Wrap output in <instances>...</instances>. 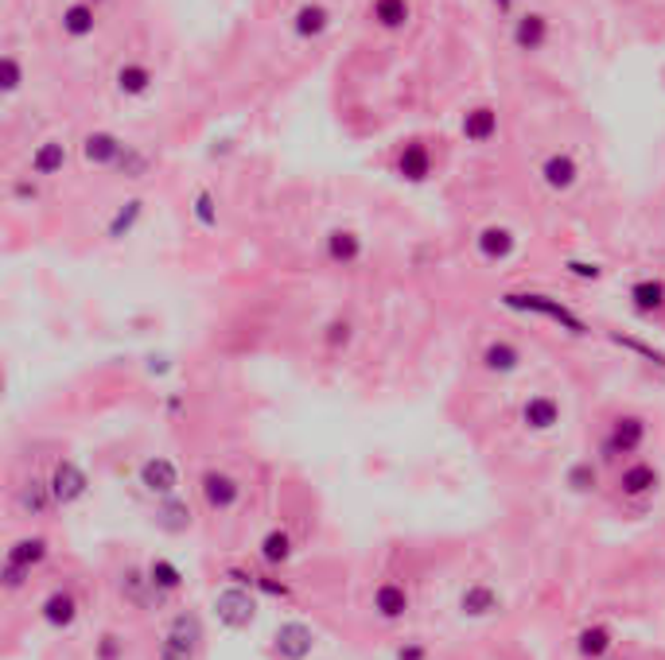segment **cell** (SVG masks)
I'll return each instance as SVG.
<instances>
[{
	"instance_id": "cell-47",
	"label": "cell",
	"mask_w": 665,
	"mask_h": 660,
	"mask_svg": "<svg viewBox=\"0 0 665 660\" xmlns=\"http://www.w3.org/2000/svg\"><path fill=\"white\" fill-rule=\"evenodd\" d=\"M494 4H498V12H510V8H513V0H494Z\"/></svg>"
},
{
	"instance_id": "cell-32",
	"label": "cell",
	"mask_w": 665,
	"mask_h": 660,
	"mask_svg": "<svg viewBox=\"0 0 665 660\" xmlns=\"http://www.w3.org/2000/svg\"><path fill=\"white\" fill-rule=\"evenodd\" d=\"M261 556H265V563H284L288 556H292V536L284 533V528H273L265 540H261Z\"/></svg>"
},
{
	"instance_id": "cell-11",
	"label": "cell",
	"mask_w": 665,
	"mask_h": 660,
	"mask_svg": "<svg viewBox=\"0 0 665 660\" xmlns=\"http://www.w3.org/2000/svg\"><path fill=\"white\" fill-rule=\"evenodd\" d=\"M459 610L467 618H490V614H498V610H502V598L490 591L486 583H475V586H467V591L459 595Z\"/></svg>"
},
{
	"instance_id": "cell-30",
	"label": "cell",
	"mask_w": 665,
	"mask_h": 660,
	"mask_svg": "<svg viewBox=\"0 0 665 660\" xmlns=\"http://www.w3.org/2000/svg\"><path fill=\"white\" fill-rule=\"evenodd\" d=\"M156 525L163 528V533H183V528L191 525V509H187L183 501H175V498H163L160 513H156Z\"/></svg>"
},
{
	"instance_id": "cell-39",
	"label": "cell",
	"mask_w": 665,
	"mask_h": 660,
	"mask_svg": "<svg viewBox=\"0 0 665 660\" xmlns=\"http://www.w3.org/2000/svg\"><path fill=\"white\" fill-rule=\"evenodd\" d=\"M615 342H618V346H626V350H634V353H642V358H650L653 365H665V353L646 346V342H634V338H623V334H615Z\"/></svg>"
},
{
	"instance_id": "cell-29",
	"label": "cell",
	"mask_w": 665,
	"mask_h": 660,
	"mask_svg": "<svg viewBox=\"0 0 665 660\" xmlns=\"http://www.w3.org/2000/svg\"><path fill=\"white\" fill-rule=\"evenodd\" d=\"M373 20L385 31H397L408 23V0H373Z\"/></svg>"
},
{
	"instance_id": "cell-26",
	"label": "cell",
	"mask_w": 665,
	"mask_h": 660,
	"mask_svg": "<svg viewBox=\"0 0 665 660\" xmlns=\"http://www.w3.org/2000/svg\"><path fill=\"white\" fill-rule=\"evenodd\" d=\"M483 365L490 373H513L521 365V350L510 346V342H490L486 353H483Z\"/></svg>"
},
{
	"instance_id": "cell-9",
	"label": "cell",
	"mask_w": 665,
	"mask_h": 660,
	"mask_svg": "<svg viewBox=\"0 0 665 660\" xmlns=\"http://www.w3.org/2000/svg\"><path fill=\"white\" fill-rule=\"evenodd\" d=\"M548 43V20L541 12H525V16L513 20V47L518 51H541Z\"/></svg>"
},
{
	"instance_id": "cell-16",
	"label": "cell",
	"mask_w": 665,
	"mask_h": 660,
	"mask_svg": "<svg viewBox=\"0 0 665 660\" xmlns=\"http://www.w3.org/2000/svg\"><path fill=\"white\" fill-rule=\"evenodd\" d=\"M327 256L335 265H354L362 256V238L354 230H331L327 233Z\"/></svg>"
},
{
	"instance_id": "cell-20",
	"label": "cell",
	"mask_w": 665,
	"mask_h": 660,
	"mask_svg": "<svg viewBox=\"0 0 665 660\" xmlns=\"http://www.w3.org/2000/svg\"><path fill=\"white\" fill-rule=\"evenodd\" d=\"M618 486H623V493H630V498L653 493V490H658V470H653L650 463H634V466H626L623 474H618Z\"/></svg>"
},
{
	"instance_id": "cell-23",
	"label": "cell",
	"mask_w": 665,
	"mask_h": 660,
	"mask_svg": "<svg viewBox=\"0 0 665 660\" xmlns=\"http://www.w3.org/2000/svg\"><path fill=\"white\" fill-rule=\"evenodd\" d=\"M630 303H634V311L642 315H653L665 308V284L661 280H638L634 288H630Z\"/></svg>"
},
{
	"instance_id": "cell-36",
	"label": "cell",
	"mask_w": 665,
	"mask_h": 660,
	"mask_svg": "<svg viewBox=\"0 0 665 660\" xmlns=\"http://www.w3.org/2000/svg\"><path fill=\"white\" fill-rule=\"evenodd\" d=\"M195 218L203 221L206 230H210V226H218V214H214V195H210V191H198V195H195Z\"/></svg>"
},
{
	"instance_id": "cell-34",
	"label": "cell",
	"mask_w": 665,
	"mask_h": 660,
	"mask_svg": "<svg viewBox=\"0 0 665 660\" xmlns=\"http://www.w3.org/2000/svg\"><path fill=\"white\" fill-rule=\"evenodd\" d=\"M160 660H195V641H187L179 633L168 630V638L160 645Z\"/></svg>"
},
{
	"instance_id": "cell-44",
	"label": "cell",
	"mask_w": 665,
	"mask_h": 660,
	"mask_svg": "<svg viewBox=\"0 0 665 660\" xmlns=\"http://www.w3.org/2000/svg\"><path fill=\"white\" fill-rule=\"evenodd\" d=\"M346 330H350L346 323H331V334H327V338H331V342H346V338H350Z\"/></svg>"
},
{
	"instance_id": "cell-18",
	"label": "cell",
	"mask_w": 665,
	"mask_h": 660,
	"mask_svg": "<svg viewBox=\"0 0 665 660\" xmlns=\"http://www.w3.org/2000/svg\"><path fill=\"white\" fill-rule=\"evenodd\" d=\"M327 28H331V12L323 4H303L296 12V20H292V31H296L300 39H315V35H323Z\"/></svg>"
},
{
	"instance_id": "cell-8",
	"label": "cell",
	"mask_w": 665,
	"mask_h": 660,
	"mask_svg": "<svg viewBox=\"0 0 665 660\" xmlns=\"http://www.w3.org/2000/svg\"><path fill=\"white\" fill-rule=\"evenodd\" d=\"M642 439H646V423H642L638 416H623V420H615V428L611 435H607V443H603V451L607 455H630V451H638Z\"/></svg>"
},
{
	"instance_id": "cell-7",
	"label": "cell",
	"mask_w": 665,
	"mask_h": 660,
	"mask_svg": "<svg viewBox=\"0 0 665 660\" xmlns=\"http://www.w3.org/2000/svg\"><path fill=\"white\" fill-rule=\"evenodd\" d=\"M203 498H206V505L214 513H226V509L238 505L241 486L230 474H222V470H210V474H203Z\"/></svg>"
},
{
	"instance_id": "cell-21",
	"label": "cell",
	"mask_w": 665,
	"mask_h": 660,
	"mask_svg": "<svg viewBox=\"0 0 665 660\" xmlns=\"http://www.w3.org/2000/svg\"><path fill=\"white\" fill-rule=\"evenodd\" d=\"M93 4L90 0H78V4L63 8V35H70V39H86V35H93Z\"/></svg>"
},
{
	"instance_id": "cell-40",
	"label": "cell",
	"mask_w": 665,
	"mask_h": 660,
	"mask_svg": "<svg viewBox=\"0 0 665 660\" xmlns=\"http://www.w3.org/2000/svg\"><path fill=\"white\" fill-rule=\"evenodd\" d=\"M28 575H31L28 568H20V563H8L4 560V586H8V591H20V586L28 583Z\"/></svg>"
},
{
	"instance_id": "cell-42",
	"label": "cell",
	"mask_w": 665,
	"mask_h": 660,
	"mask_svg": "<svg viewBox=\"0 0 665 660\" xmlns=\"http://www.w3.org/2000/svg\"><path fill=\"white\" fill-rule=\"evenodd\" d=\"M20 63H16V58H12V55H4V90L12 93V90H20Z\"/></svg>"
},
{
	"instance_id": "cell-27",
	"label": "cell",
	"mask_w": 665,
	"mask_h": 660,
	"mask_svg": "<svg viewBox=\"0 0 665 660\" xmlns=\"http://www.w3.org/2000/svg\"><path fill=\"white\" fill-rule=\"evenodd\" d=\"M148 579H152V586H156L160 595H171V591H179V586H183V571L175 568L171 560H152L148 563Z\"/></svg>"
},
{
	"instance_id": "cell-48",
	"label": "cell",
	"mask_w": 665,
	"mask_h": 660,
	"mask_svg": "<svg viewBox=\"0 0 665 660\" xmlns=\"http://www.w3.org/2000/svg\"><path fill=\"white\" fill-rule=\"evenodd\" d=\"M93 4H101V0H93Z\"/></svg>"
},
{
	"instance_id": "cell-46",
	"label": "cell",
	"mask_w": 665,
	"mask_h": 660,
	"mask_svg": "<svg viewBox=\"0 0 665 660\" xmlns=\"http://www.w3.org/2000/svg\"><path fill=\"white\" fill-rule=\"evenodd\" d=\"M420 656H424V653H420V649H408V653L401 649V660H420Z\"/></svg>"
},
{
	"instance_id": "cell-25",
	"label": "cell",
	"mask_w": 665,
	"mask_h": 660,
	"mask_svg": "<svg viewBox=\"0 0 665 660\" xmlns=\"http://www.w3.org/2000/svg\"><path fill=\"white\" fill-rule=\"evenodd\" d=\"M66 163V148L58 144V140H47L31 152V175H58Z\"/></svg>"
},
{
	"instance_id": "cell-19",
	"label": "cell",
	"mask_w": 665,
	"mask_h": 660,
	"mask_svg": "<svg viewBox=\"0 0 665 660\" xmlns=\"http://www.w3.org/2000/svg\"><path fill=\"white\" fill-rule=\"evenodd\" d=\"M513 233L506 226H486L483 233H478V253L486 256V261H506V256L513 253Z\"/></svg>"
},
{
	"instance_id": "cell-31",
	"label": "cell",
	"mask_w": 665,
	"mask_h": 660,
	"mask_svg": "<svg viewBox=\"0 0 665 660\" xmlns=\"http://www.w3.org/2000/svg\"><path fill=\"white\" fill-rule=\"evenodd\" d=\"M576 649L580 656H588V660H599L607 649H611V633H607L603 626H591V630H583L580 633V641H576Z\"/></svg>"
},
{
	"instance_id": "cell-3",
	"label": "cell",
	"mask_w": 665,
	"mask_h": 660,
	"mask_svg": "<svg viewBox=\"0 0 665 660\" xmlns=\"http://www.w3.org/2000/svg\"><path fill=\"white\" fill-rule=\"evenodd\" d=\"M140 486L148 493H156V498H175V490H179V470L163 455L144 458V463H140Z\"/></svg>"
},
{
	"instance_id": "cell-12",
	"label": "cell",
	"mask_w": 665,
	"mask_h": 660,
	"mask_svg": "<svg viewBox=\"0 0 665 660\" xmlns=\"http://www.w3.org/2000/svg\"><path fill=\"white\" fill-rule=\"evenodd\" d=\"M521 420H525V428H533V431H548L560 423V404L553 396H529L521 408Z\"/></svg>"
},
{
	"instance_id": "cell-2",
	"label": "cell",
	"mask_w": 665,
	"mask_h": 660,
	"mask_svg": "<svg viewBox=\"0 0 665 660\" xmlns=\"http://www.w3.org/2000/svg\"><path fill=\"white\" fill-rule=\"evenodd\" d=\"M214 614L226 630H245V626H253V618H257V598L245 591V586L233 583L226 591L214 595Z\"/></svg>"
},
{
	"instance_id": "cell-17",
	"label": "cell",
	"mask_w": 665,
	"mask_h": 660,
	"mask_svg": "<svg viewBox=\"0 0 665 660\" xmlns=\"http://www.w3.org/2000/svg\"><path fill=\"white\" fill-rule=\"evenodd\" d=\"M373 610L385 618V621H397L408 610V595L401 583H381L378 591H373Z\"/></svg>"
},
{
	"instance_id": "cell-6",
	"label": "cell",
	"mask_w": 665,
	"mask_h": 660,
	"mask_svg": "<svg viewBox=\"0 0 665 660\" xmlns=\"http://www.w3.org/2000/svg\"><path fill=\"white\" fill-rule=\"evenodd\" d=\"M125 140L113 136V133H90L86 140H82V156H86V163H93V168H109V163H121L125 156Z\"/></svg>"
},
{
	"instance_id": "cell-41",
	"label": "cell",
	"mask_w": 665,
	"mask_h": 660,
	"mask_svg": "<svg viewBox=\"0 0 665 660\" xmlns=\"http://www.w3.org/2000/svg\"><path fill=\"white\" fill-rule=\"evenodd\" d=\"M568 273L580 276V280H599L603 268H599V265H588V261H568Z\"/></svg>"
},
{
	"instance_id": "cell-4",
	"label": "cell",
	"mask_w": 665,
	"mask_h": 660,
	"mask_svg": "<svg viewBox=\"0 0 665 660\" xmlns=\"http://www.w3.org/2000/svg\"><path fill=\"white\" fill-rule=\"evenodd\" d=\"M47 486H51V498H55V505H74V501H82V498H86L90 478H86V470H82L78 463H58Z\"/></svg>"
},
{
	"instance_id": "cell-28",
	"label": "cell",
	"mask_w": 665,
	"mask_h": 660,
	"mask_svg": "<svg viewBox=\"0 0 665 660\" xmlns=\"http://www.w3.org/2000/svg\"><path fill=\"white\" fill-rule=\"evenodd\" d=\"M140 214H144V203H140V198H128V203H121V210H117L113 214V221H109V238L113 241H121V238H128V233H133V226L140 221Z\"/></svg>"
},
{
	"instance_id": "cell-33",
	"label": "cell",
	"mask_w": 665,
	"mask_h": 660,
	"mask_svg": "<svg viewBox=\"0 0 665 660\" xmlns=\"http://www.w3.org/2000/svg\"><path fill=\"white\" fill-rule=\"evenodd\" d=\"M20 501H23V509H31L35 517L47 513V505H55L51 486H43V482H28V486H23V493H20Z\"/></svg>"
},
{
	"instance_id": "cell-15",
	"label": "cell",
	"mask_w": 665,
	"mask_h": 660,
	"mask_svg": "<svg viewBox=\"0 0 665 660\" xmlns=\"http://www.w3.org/2000/svg\"><path fill=\"white\" fill-rule=\"evenodd\" d=\"M494 133H498V113L490 109V105H478V109L463 117V136L471 140V144H486Z\"/></svg>"
},
{
	"instance_id": "cell-13",
	"label": "cell",
	"mask_w": 665,
	"mask_h": 660,
	"mask_svg": "<svg viewBox=\"0 0 665 660\" xmlns=\"http://www.w3.org/2000/svg\"><path fill=\"white\" fill-rule=\"evenodd\" d=\"M74 618H78V603H74V595H70V591H55V595L43 598V621H47V626L70 630V626H74Z\"/></svg>"
},
{
	"instance_id": "cell-43",
	"label": "cell",
	"mask_w": 665,
	"mask_h": 660,
	"mask_svg": "<svg viewBox=\"0 0 665 660\" xmlns=\"http://www.w3.org/2000/svg\"><path fill=\"white\" fill-rule=\"evenodd\" d=\"M117 653H121V645H117V638H113V633H109V638H101V660H117Z\"/></svg>"
},
{
	"instance_id": "cell-45",
	"label": "cell",
	"mask_w": 665,
	"mask_h": 660,
	"mask_svg": "<svg viewBox=\"0 0 665 660\" xmlns=\"http://www.w3.org/2000/svg\"><path fill=\"white\" fill-rule=\"evenodd\" d=\"M16 195L20 198H35V187L31 183H16Z\"/></svg>"
},
{
	"instance_id": "cell-24",
	"label": "cell",
	"mask_w": 665,
	"mask_h": 660,
	"mask_svg": "<svg viewBox=\"0 0 665 660\" xmlns=\"http://www.w3.org/2000/svg\"><path fill=\"white\" fill-rule=\"evenodd\" d=\"M43 560H47V540L43 536H23L8 548V563H20V568H28V571L39 568Z\"/></svg>"
},
{
	"instance_id": "cell-14",
	"label": "cell",
	"mask_w": 665,
	"mask_h": 660,
	"mask_svg": "<svg viewBox=\"0 0 665 660\" xmlns=\"http://www.w3.org/2000/svg\"><path fill=\"white\" fill-rule=\"evenodd\" d=\"M401 175L408 183H424L428 175H432V152H428V144H420V140H413V144H405V152H401Z\"/></svg>"
},
{
	"instance_id": "cell-37",
	"label": "cell",
	"mask_w": 665,
	"mask_h": 660,
	"mask_svg": "<svg viewBox=\"0 0 665 660\" xmlns=\"http://www.w3.org/2000/svg\"><path fill=\"white\" fill-rule=\"evenodd\" d=\"M568 486L576 490V493H583V490H591L595 486V470H591V463H576L568 470Z\"/></svg>"
},
{
	"instance_id": "cell-1",
	"label": "cell",
	"mask_w": 665,
	"mask_h": 660,
	"mask_svg": "<svg viewBox=\"0 0 665 660\" xmlns=\"http://www.w3.org/2000/svg\"><path fill=\"white\" fill-rule=\"evenodd\" d=\"M510 311H529V315H545V319H553L568 330V334H588V323L580 319V315H572L564 303L553 300V296H537V291H506L502 296Z\"/></svg>"
},
{
	"instance_id": "cell-38",
	"label": "cell",
	"mask_w": 665,
	"mask_h": 660,
	"mask_svg": "<svg viewBox=\"0 0 665 660\" xmlns=\"http://www.w3.org/2000/svg\"><path fill=\"white\" fill-rule=\"evenodd\" d=\"M128 179H140V175L148 171V156H140V152H133V148H125V156H121V163H117Z\"/></svg>"
},
{
	"instance_id": "cell-22",
	"label": "cell",
	"mask_w": 665,
	"mask_h": 660,
	"mask_svg": "<svg viewBox=\"0 0 665 660\" xmlns=\"http://www.w3.org/2000/svg\"><path fill=\"white\" fill-rule=\"evenodd\" d=\"M117 90L125 93V98H140V93L152 90V70L144 63H125L117 70Z\"/></svg>"
},
{
	"instance_id": "cell-10",
	"label": "cell",
	"mask_w": 665,
	"mask_h": 660,
	"mask_svg": "<svg viewBox=\"0 0 665 660\" xmlns=\"http://www.w3.org/2000/svg\"><path fill=\"white\" fill-rule=\"evenodd\" d=\"M541 179H545L548 191H572L576 179H580V168L568 152H553V156L541 163Z\"/></svg>"
},
{
	"instance_id": "cell-35",
	"label": "cell",
	"mask_w": 665,
	"mask_h": 660,
	"mask_svg": "<svg viewBox=\"0 0 665 660\" xmlns=\"http://www.w3.org/2000/svg\"><path fill=\"white\" fill-rule=\"evenodd\" d=\"M144 586H152V579H144V575H136V571H128L125 575V583H121V591L133 598L136 606H148V598H144ZM160 595V591H156Z\"/></svg>"
},
{
	"instance_id": "cell-5",
	"label": "cell",
	"mask_w": 665,
	"mask_h": 660,
	"mask_svg": "<svg viewBox=\"0 0 665 660\" xmlns=\"http://www.w3.org/2000/svg\"><path fill=\"white\" fill-rule=\"evenodd\" d=\"M273 649L280 660H308L315 649V633L303 621H284L273 638Z\"/></svg>"
}]
</instances>
